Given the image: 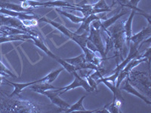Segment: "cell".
<instances>
[{
	"mask_svg": "<svg viewBox=\"0 0 151 113\" xmlns=\"http://www.w3.org/2000/svg\"><path fill=\"white\" fill-rule=\"evenodd\" d=\"M124 23L125 21L119 19L116 22L104 30L106 34L111 38L114 45V57H116V64H119V58L121 59V61L125 59L124 57H125L127 51L128 45L124 31Z\"/></svg>",
	"mask_w": 151,
	"mask_h": 113,
	"instance_id": "1",
	"label": "cell"
},
{
	"mask_svg": "<svg viewBox=\"0 0 151 113\" xmlns=\"http://www.w3.org/2000/svg\"><path fill=\"white\" fill-rule=\"evenodd\" d=\"M38 21H43V22L48 23V24H51L52 26L58 29L60 32H61L64 36H67L69 39H70L73 41H75L76 44L80 46V48L83 50H84L86 48V41L88 39V32H85L82 35L77 34V33H73L72 31H70L69 29H67L66 26H64L63 24H60V23H57L55 21L50 20V19L47 18L45 17H41L37 20Z\"/></svg>",
	"mask_w": 151,
	"mask_h": 113,
	"instance_id": "2",
	"label": "cell"
},
{
	"mask_svg": "<svg viewBox=\"0 0 151 113\" xmlns=\"http://www.w3.org/2000/svg\"><path fill=\"white\" fill-rule=\"evenodd\" d=\"M22 2L21 6L24 8H37L40 7H54V8H64L66 7H73L74 4L69 3L67 1L63 0H55V1H48V2H41V1H35V0H19Z\"/></svg>",
	"mask_w": 151,
	"mask_h": 113,
	"instance_id": "3",
	"label": "cell"
},
{
	"mask_svg": "<svg viewBox=\"0 0 151 113\" xmlns=\"http://www.w3.org/2000/svg\"><path fill=\"white\" fill-rule=\"evenodd\" d=\"M0 23L2 24V26H11V27L17 28V29H21V30L25 31V32H27L28 34L31 35V36H36V37H40L37 33H35L34 31L31 30L29 28H27V26L24 25L22 21H21L20 19L17 18V17L0 14Z\"/></svg>",
	"mask_w": 151,
	"mask_h": 113,
	"instance_id": "4",
	"label": "cell"
},
{
	"mask_svg": "<svg viewBox=\"0 0 151 113\" xmlns=\"http://www.w3.org/2000/svg\"><path fill=\"white\" fill-rule=\"evenodd\" d=\"M72 74L74 75V77H75L73 82H72L70 84H69V85L66 86V87H59L58 89H57V91L59 93V95L63 94L66 91H68L70 90L74 89V88H76V87H83L87 92H93V91H94L92 87L88 84L87 80L83 79V77H81L80 75L77 73V71H75Z\"/></svg>",
	"mask_w": 151,
	"mask_h": 113,
	"instance_id": "5",
	"label": "cell"
},
{
	"mask_svg": "<svg viewBox=\"0 0 151 113\" xmlns=\"http://www.w3.org/2000/svg\"><path fill=\"white\" fill-rule=\"evenodd\" d=\"M88 40H89L96 47L98 52L101 54L102 58L106 59L104 52L105 48L103 45V41L101 36V29H96L93 26H90L89 33L88 35Z\"/></svg>",
	"mask_w": 151,
	"mask_h": 113,
	"instance_id": "6",
	"label": "cell"
},
{
	"mask_svg": "<svg viewBox=\"0 0 151 113\" xmlns=\"http://www.w3.org/2000/svg\"><path fill=\"white\" fill-rule=\"evenodd\" d=\"M143 62H147V60L146 58H141V59H132L130 61L126 64L125 67L122 69V70L119 72V73L118 76H117V79H116V86L117 87H120V84H122V82L125 79V78H127L129 76V73L131 72V71L133 69V68H134L135 67H137V65H139L141 64V63Z\"/></svg>",
	"mask_w": 151,
	"mask_h": 113,
	"instance_id": "7",
	"label": "cell"
},
{
	"mask_svg": "<svg viewBox=\"0 0 151 113\" xmlns=\"http://www.w3.org/2000/svg\"><path fill=\"white\" fill-rule=\"evenodd\" d=\"M41 94H43V95L46 96L53 104L56 105L58 107H60L64 112L70 106L67 102H66L65 100H64V99H62L60 97H59L60 95H59V93L57 91V89H55V90L54 91L48 90V91H43V92L41 93Z\"/></svg>",
	"mask_w": 151,
	"mask_h": 113,
	"instance_id": "8",
	"label": "cell"
},
{
	"mask_svg": "<svg viewBox=\"0 0 151 113\" xmlns=\"http://www.w3.org/2000/svg\"><path fill=\"white\" fill-rule=\"evenodd\" d=\"M122 84L121 87H119V89L124 90V91H125L126 92L129 93V94H133V95H134V96L137 97H139L140 99H142L143 101L145 102L147 104L151 105L150 100V99H148L145 96H144L143 94H141L139 91H137V90H136L135 88H134V87L130 84V82L129 81L128 78H125V79L122 81Z\"/></svg>",
	"mask_w": 151,
	"mask_h": 113,
	"instance_id": "9",
	"label": "cell"
},
{
	"mask_svg": "<svg viewBox=\"0 0 151 113\" xmlns=\"http://www.w3.org/2000/svg\"><path fill=\"white\" fill-rule=\"evenodd\" d=\"M101 82H103L106 87H108L109 89L112 91L113 94V100H115V99H119V100H120L121 102H124V98L122 97V94H121V90L119 89V87H117L116 86L115 84H113L112 82H109V81H106L104 79V76L101 78H100L99 79L97 80V84H99Z\"/></svg>",
	"mask_w": 151,
	"mask_h": 113,
	"instance_id": "10",
	"label": "cell"
},
{
	"mask_svg": "<svg viewBox=\"0 0 151 113\" xmlns=\"http://www.w3.org/2000/svg\"><path fill=\"white\" fill-rule=\"evenodd\" d=\"M151 35V24H148V26L147 27H144L141 32L135 35L131 36L130 41L137 44L139 45L143 41L146 40L147 39L150 37Z\"/></svg>",
	"mask_w": 151,
	"mask_h": 113,
	"instance_id": "11",
	"label": "cell"
},
{
	"mask_svg": "<svg viewBox=\"0 0 151 113\" xmlns=\"http://www.w3.org/2000/svg\"><path fill=\"white\" fill-rule=\"evenodd\" d=\"M97 20H101V17L97 14H90V15L87 16V17H83V21L82 22L80 27L76 31L75 33H77V34H80L83 31H86L89 33L90 31V24H91V22L94 21H97ZM102 21V20H101Z\"/></svg>",
	"mask_w": 151,
	"mask_h": 113,
	"instance_id": "12",
	"label": "cell"
},
{
	"mask_svg": "<svg viewBox=\"0 0 151 113\" xmlns=\"http://www.w3.org/2000/svg\"><path fill=\"white\" fill-rule=\"evenodd\" d=\"M0 8L8 9V10L14 11L17 12H27V13H31L33 14V10L34 8H26L22 7L21 5H17V4L12 3L9 2H0Z\"/></svg>",
	"mask_w": 151,
	"mask_h": 113,
	"instance_id": "13",
	"label": "cell"
},
{
	"mask_svg": "<svg viewBox=\"0 0 151 113\" xmlns=\"http://www.w3.org/2000/svg\"><path fill=\"white\" fill-rule=\"evenodd\" d=\"M3 80L5 81V82H7L8 84H10L11 85L14 86V91L12 93V94L9 95V97H14V96H19L20 94L22 92V90L25 87H29L32 84H34L36 83L40 82V80H36L34 82H28V83H14L12 82H9V80H7L6 79H4Z\"/></svg>",
	"mask_w": 151,
	"mask_h": 113,
	"instance_id": "14",
	"label": "cell"
},
{
	"mask_svg": "<svg viewBox=\"0 0 151 113\" xmlns=\"http://www.w3.org/2000/svg\"><path fill=\"white\" fill-rule=\"evenodd\" d=\"M136 11L134 10L131 11V14L129 15V18L125 21L124 23V31H125V39H126V43L129 47V43H130V38L132 36V21H133V17L135 15Z\"/></svg>",
	"mask_w": 151,
	"mask_h": 113,
	"instance_id": "15",
	"label": "cell"
},
{
	"mask_svg": "<svg viewBox=\"0 0 151 113\" xmlns=\"http://www.w3.org/2000/svg\"><path fill=\"white\" fill-rule=\"evenodd\" d=\"M125 14H127V9L122 8V11H121L120 13H118L116 15L113 16L112 17L109 19H106L105 21H101V30L104 31L105 29H106L108 27H110L111 25H113L115 22H116L119 19H120L121 17L123 15H125Z\"/></svg>",
	"mask_w": 151,
	"mask_h": 113,
	"instance_id": "16",
	"label": "cell"
},
{
	"mask_svg": "<svg viewBox=\"0 0 151 113\" xmlns=\"http://www.w3.org/2000/svg\"><path fill=\"white\" fill-rule=\"evenodd\" d=\"M29 39H32V41H33V42L34 43V45H36V47H38L39 48L42 50L43 51L45 52L46 54H48L49 56H51L52 58L55 59V60L58 58V56H57L56 55L52 53V52L48 48H47V46L44 44V42H43V41L41 39V38L40 37H36V36H31L30 35Z\"/></svg>",
	"mask_w": 151,
	"mask_h": 113,
	"instance_id": "17",
	"label": "cell"
},
{
	"mask_svg": "<svg viewBox=\"0 0 151 113\" xmlns=\"http://www.w3.org/2000/svg\"><path fill=\"white\" fill-rule=\"evenodd\" d=\"M29 88H30L32 91H35V92L41 94V93L43 92V91H48V90L58 89L59 87H55V86H53L52 84H51V83L39 82V83H36V84L30 85L29 86Z\"/></svg>",
	"mask_w": 151,
	"mask_h": 113,
	"instance_id": "18",
	"label": "cell"
},
{
	"mask_svg": "<svg viewBox=\"0 0 151 113\" xmlns=\"http://www.w3.org/2000/svg\"><path fill=\"white\" fill-rule=\"evenodd\" d=\"M86 97V95L83 96L80 99L78 100L75 104L72 105V106H70L68 109L65 111V112H94V111H88V110H86L85 109V107L83 106V100L85 99V98Z\"/></svg>",
	"mask_w": 151,
	"mask_h": 113,
	"instance_id": "19",
	"label": "cell"
},
{
	"mask_svg": "<svg viewBox=\"0 0 151 113\" xmlns=\"http://www.w3.org/2000/svg\"><path fill=\"white\" fill-rule=\"evenodd\" d=\"M114 4L115 3L113 2L111 5H108L106 3L105 0H100L99 2H98L97 3L91 5V9H100V10H101L104 13H106V12L112 11V9H113Z\"/></svg>",
	"mask_w": 151,
	"mask_h": 113,
	"instance_id": "20",
	"label": "cell"
},
{
	"mask_svg": "<svg viewBox=\"0 0 151 113\" xmlns=\"http://www.w3.org/2000/svg\"><path fill=\"white\" fill-rule=\"evenodd\" d=\"M64 69V67H63V68H60V69H56V70L52 71V72H50L48 75H47L45 77L40 79V82H47V83L53 82L54 81L56 80V79L59 75V74L60 73V72H62Z\"/></svg>",
	"mask_w": 151,
	"mask_h": 113,
	"instance_id": "21",
	"label": "cell"
},
{
	"mask_svg": "<svg viewBox=\"0 0 151 113\" xmlns=\"http://www.w3.org/2000/svg\"><path fill=\"white\" fill-rule=\"evenodd\" d=\"M56 11L58 12L59 14L64 15V17H66L67 18H68L70 21H72L74 24H79V23H82L83 21V17H78L76 15H74V14H70V13H68V12H66L64 11H62L60 9H56Z\"/></svg>",
	"mask_w": 151,
	"mask_h": 113,
	"instance_id": "22",
	"label": "cell"
},
{
	"mask_svg": "<svg viewBox=\"0 0 151 113\" xmlns=\"http://www.w3.org/2000/svg\"><path fill=\"white\" fill-rule=\"evenodd\" d=\"M121 103L122 102L120 100L115 99V100H113V102L111 103H110V104L106 105L105 108L108 110V112L110 113H119L121 112Z\"/></svg>",
	"mask_w": 151,
	"mask_h": 113,
	"instance_id": "23",
	"label": "cell"
},
{
	"mask_svg": "<svg viewBox=\"0 0 151 113\" xmlns=\"http://www.w3.org/2000/svg\"><path fill=\"white\" fill-rule=\"evenodd\" d=\"M64 60H65L67 63L72 64V65H73L74 67H78V66H79L80 64H83V63H85V62H86L84 53L81 54L79 56H76V57H73V58L64 59Z\"/></svg>",
	"mask_w": 151,
	"mask_h": 113,
	"instance_id": "24",
	"label": "cell"
},
{
	"mask_svg": "<svg viewBox=\"0 0 151 113\" xmlns=\"http://www.w3.org/2000/svg\"><path fill=\"white\" fill-rule=\"evenodd\" d=\"M56 61L58 62L59 64H60L62 67H64V69H66V70H67L69 73L72 74L73 72H75V71H77L76 70V67H74V66L72 65V64L67 63L65 60H63V59H60L58 57V58L56 60Z\"/></svg>",
	"mask_w": 151,
	"mask_h": 113,
	"instance_id": "25",
	"label": "cell"
},
{
	"mask_svg": "<svg viewBox=\"0 0 151 113\" xmlns=\"http://www.w3.org/2000/svg\"><path fill=\"white\" fill-rule=\"evenodd\" d=\"M0 75H2V76H12V77L16 78V75L11 72L1 61H0Z\"/></svg>",
	"mask_w": 151,
	"mask_h": 113,
	"instance_id": "26",
	"label": "cell"
},
{
	"mask_svg": "<svg viewBox=\"0 0 151 113\" xmlns=\"http://www.w3.org/2000/svg\"><path fill=\"white\" fill-rule=\"evenodd\" d=\"M105 40H106V48H105L104 50V52H105V54H108V52L110 51V50L113 49V47H114V45H113V42L112 41L111 38L108 36V35L106 34V36H105Z\"/></svg>",
	"mask_w": 151,
	"mask_h": 113,
	"instance_id": "27",
	"label": "cell"
},
{
	"mask_svg": "<svg viewBox=\"0 0 151 113\" xmlns=\"http://www.w3.org/2000/svg\"><path fill=\"white\" fill-rule=\"evenodd\" d=\"M86 80H87L88 83V84H89L90 86H91V87H92L93 89H94V91H98V87H97V85H98V84H97V82L95 80H94V79H93L92 77L91 76V74L88 75H87L86 77Z\"/></svg>",
	"mask_w": 151,
	"mask_h": 113,
	"instance_id": "28",
	"label": "cell"
},
{
	"mask_svg": "<svg viewBox=\"0 0 151 113\" xmlns=\"http://www.w3.org/2000/svg\"><path fill=\"white\" fill-rule=\"evenodd\" d=\"M116 2H118L122 8H127L128 5H129V0H116Z\"/></svg>",
	"mask_w": 151,
	"mask_h": 113,
	"instance_id": "29",
	"label": "cell"
},
{
	"mask_svg": "<svg viewBox=\"0 0 151 113\" xmlns=\"http://www.w3.org/2000/svg\"><path fill=\"white\" fill-rule=\"evenodd\" d=\"M89 1H91V0H82L79 4H74V5H75L76 6H79V5H85V4L88 3Z\"/></svg>",
	"mask_w": 151,
	"mask_h": 113,
	"instance_id": "30",
	"label": "cell"
},
{
	"mask_svg": "<svg viewBox=\"0 0 151 113\" xmlns=\"http://www.w3.org/2000/svg\"><path fill=\"white\" fill-rule=\"evenodd\" d=\"M2 80H3V78H2V75H0V84H1V83H2Z\"/></svg>",
	"mask_w": 151,
	"mask_h": 113,
	"instance_id": "31",
	"label": "cell"
},
{
	"mask_svg": "<svg viewBox=\"0 0 151 113\" xmlns=\"http://www.w3.org/2000/svg\"><path fill=\"white\" fill-rule=\"evenodd\" d=\"M0 2H9V0H0Z\"/></svg>",
	"mask_w": 151,
	"mask_h": 113,
	"instance_id": "32",
	"label": "cell"
}]
</instances>
